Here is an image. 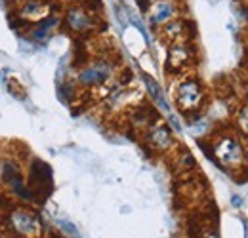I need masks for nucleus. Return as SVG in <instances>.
<instances>
[{
	"label": "nucleus",
	"mask_w": 248,
	"mask_h": 238,
	"mask_svg": "<svg viewBox=\"0 0 248 238\" xmlns=\"http://www.w3.org/2000/svg\"><path fill=\"white\" fill-rule=\"evenodd\" d=\"M208 154L219 168L239 176L248 170V141H245L235 130L216 132L208 137Z\"/></svg>",
	"instance_id": "obj_1"
},
{
	"label": "nucleus",
	"mask_w": 248,
	"mask_h": 238,
	"mask_svg": "<svg viewBox=\"0 0 248 238\" xmlns=\"http://www.w3.org/2000/svg\"><path fill=\"white\" fill-rule=\"evenodd\" d=\"M0 229L8 238H46L42 219L25 204H6L0 213Z\"/></svg>",
	"instance_id": "obj_2"
},
{
	"label": "nucleus",
	"mask_w": 248,
	"mask_h": 238,
	"mask_svg": "<svg viewBox=\"0 0 248 238\" xmlns=\"http://www.w3.org/2000/svg\"><path fill=\"white\" fill-rule=\"evenodd\" d=\"M119 73V65L113 58H109L107 54L95 56L92 60L84 61L75 76V84L80 89H97L103 91L105 95L111 91V84L117 78Z\"/></svg>",
	"instance_id": "obj_3"
},
{
	"label": "nucleus",
	"mask_w": 248,
	"mask_h": 238,
	"mask_svg": "<svg viewBox=\"0 0 248 238\" xmlns=\"http://www.w3.org/2000/svg\"><path fill=\"white\" fill-rule=\"evenodd\" d=\"M172 97H174L176 107L186 117L195 115V113H202V109L206 105V88L195 74H189V73L180 74L174 80Z\"/></svg>",
	"instance_id": "obj_4"
},
{
	"label": "nucleus",
	"mask_w": 248,
	"mask_h": 238,
	"mask_svg": "<svg viewBox=\"0 0 248 238\" xmlns=\"http://www.w3.org/2000/svg\"><path fill=\"white\" fill-rule=\"evenodd\" d=\"M141 137H143V145L151 150V152H156V154H170V152H174L176 147H178L172 128L160 119L156 120V122H153L141 134Z\"/></svg>",
	"instance_id": "obj_5"
},
{
	"label": "nucleus",
	"mask_w": 248,
	"mask_h": 238,
	"mask_svg": "<svg viewBox=\"0 0 248 238\" xmlns=\"http://www.w3.org/2000/svg\"><path fill=\"white\" fill-rule=\"evenodd\" d=\"M197 52L193 46V40L186 42H176L168 46V56H166V71L170 74H187L189 69L195 65Z\"/></svg>",
	"instance_id": "obj_6"
},
{
	"label": "nucleus",
	"mask_w": 248,
	"mask_h": 238,
	"mask_svg": "<svg viewBox=\"0 0 248 238\" xmlns=\"http://www.w3.org/2000/svg\"><path fill=\"white\" fill-rule=\"evenodd\" d=\"M29 189L34 194V202H44L52 191V170L46 162L32 158L29 164V174H27Z\"/></svg>",
	"instance_id": "obj_7"
},
{
	"label": "nucleus",
	"mask_w": 248,
	"mask_h": 238,
	"mask_svg": "<svg viewBox=\"0 0 248 238\" xmlns=\"http://www.w3.org/2000/svg\"><path fill=\"white\" fill-rule=\"evenodd\" d=\"M95 23H97L95 15L88 8H84L80 4H75V6L67 8L65 17H63V25L73 34H88L95 29Z\"/></svg>",
	"instance_id": "obj_8"
},
{
	"label": "nucleus",
	"mask_w": 248,
	"mask_h": 238,
	"mask_svg": "<svg viewBox=\"0 0 248 238\" xmlns=\"http://www.w3.org/2000/svg\"><path fill=\"white\" fill-rule=\"evenodd\" d=\"M124 117H126L128 126H130L134 132H138V134H143L153 122H156V120L160 119L158 113H156L149 103H145V101H141V103L134 105L132 109H128V111L124 113Z\"/></svg>",
	"instance_id": "obj_9"
},
{
	"label": "nucleus",
	"mask_w": 248,
	"mask_h": 238,
	"mask_svg": "<svg viewBox=\"0 0 248 238\" xmlns=\"http://www.w3.org/2000/svg\"><path fill=\"white\" fill-rule=\"evenodd\" d=\"M193 23L191 21H186V19H172V21H168L166 25H162L160 27V36H162V40L164 42H168V46L170 44H176V42H186V40H191V36H193Z\"/></svg>",
	"instance_id": "obj_10"
},
{
	"label": "nucleus",
	"mask_w": 248,
	"mask_h": 238,
	"mask_svg": "<svg viewBox=\"0 0 248 238\" xmlns=\"http://www.w3.org/2000/svg\"><path fill=\"white\" fill-rule=\"evenodd\" d=\"M178 19V4L176 0H156L149 8V23L153 27H162L168 21Z\"/></svg>",
	"instance_id": "obj_11"
},
{
	"label": "nucleus",
	"mask_w": 248,
	"mask_h": 238,
	"mask_svg": "<svg viewBox=\"0 0 248 238\" xmlns=\"http://www.w3.org/2000/svg\"><path fill=\"white\" fill-rule=\"evenodd\" d=\"M233 126H235V132L248 141V105L247 103H239L235 113H233Z\"/></svg>",
	"instance_id": "obj_12"
},
{
	"label": "nucleus",
	"mask_w": 248,
	"mask_h": 238,
	"mask_svg": "<svg viewBox=\"0 0 248 238\" xmlns=\"http://www.w3.org/2000/svg\"><path fill=\"white\" fill-rule=\"evenodd\" d=\"M174 154H176V166H178V172H182L184 176L189 174L191 170H195V168H197L193 154H191L187 149H180V147H176Z\"/></svg>",
	"instance_id": "obj_13"
},
{
	"label": "nucleus",
	"mask_w": 248,
	"mask_h": 238,
	"mask_svg": "<svg viewBox=\"0 0 248 238\" xmlns=\"http://www.w3.org/2000/svg\"><path fill=\"white\" fill-rule=\"evenodd\" d=\"M143 82H145V89L149 91L151 99L155 101L156 105H160L162 109H168V105H166V101H164V95H162V91H160V86L156 84L155 78L149 76L147 73H143Z\"/></svg>",
	"instance_id": "obj_14"
},
{
	"label": "nucleus",
	"mask_w": 248,
	"mask_h": 238,
	"mask_svg": "<svg viewBox=\"0 0 248 238\" xmlns=\"http://www.w3.org/2000/svg\"><path fill=\"white\" fill-rule=\"evenodd\" d=\"M243 97H245V101H243V103H247L248 105V78L243 82Z\"/></svg>",
	"instance_id": "obj_15"
},
{
	"label": "nucleus",
	"mask_w": 248,
	"mask_h": 238,
	"mask_svg": "<svg viewBox=\"0 0 248 238\" xmlns=\"http://www.w3.org/2000/svg\"><path fill=\"white\" fill-rule=\"evenodd\" d=\"M0 238H8V237H6V235H4V233H2V231H0Z\"/></svg>",
	"instance_id": "obj_16"
},
{
	"label": "nucleus",
	"mask_w": 248,
	"mask_h": 238,
	"mask_svg": "<svg viewBox=\"0 0 248 238\" xmlns=\"http://www.w3.org/2000/svg\"><path fill=\"white\" fill-rule=\"evenodd\" d=\"M56 238H63V237H56Z\"/></svg>",
	"instance_id": "obj_17"
}]
</instances>
